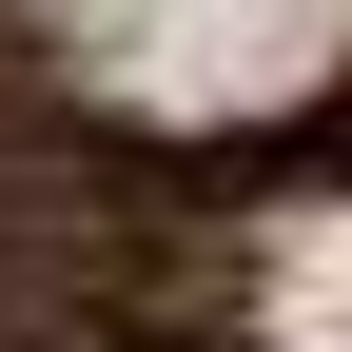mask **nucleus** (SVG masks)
I'll return each mask as SVG.
<instances>
[{"label":"nucleus","instance_id":"1","mask_svg":"<svg viewBox=\"0 0 352 352\" xmlns=\"http://www.w3.org/2000/svg\"><path fill=\"white\" fill-rule=\"evenodd\" d=\"M98 78H138L157 118H215V98H294V78L352 39V0H78Z\"/></svg>","mask_w":352,"mask_h":352}]
</instances>
